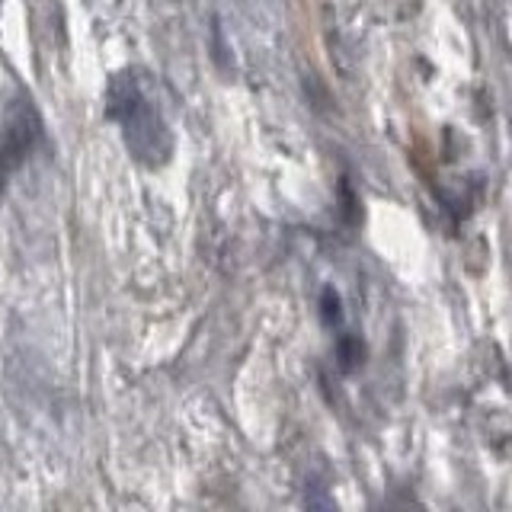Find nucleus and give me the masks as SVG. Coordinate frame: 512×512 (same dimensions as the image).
I'll list each match as a JSON object with an SVG mask.
<instances>
[{
	"label": "nucleus",
	"instance_id": "nucleus-1",
	"mask_svg": "<svg viewBox=\"0 0 512 512\" xmlns=\"http://www.w3.org/2000/svg\"><path fill=\"white\" fill-rule=\"evenodd\" d=\"M109 112L119 119L128 148L138 157H164L170 151V138L167 128L160 122L154 103L144 96V87L132 74H122L109 90Z\"/></svg>",
	"mask_w": 512,
	"mask_h": 512
},
{
	"label": "nucleus",
	"instance_id": "nucleus-2",
	"mask_svg": "<svg viewBox=\"0 0 512 512\" xmlns=\"http://www.w3.org/2000/svg\"><path fill=\"white\" fill-rule=\"evenodd\" d=\"M42 135V119L29 96H20L7 106V116L0 122V189L7 176L29 157L32 144Z\"/></svg>",
	"mask_w": 512,
	"mask_h": 512
},
{
	"label": "nucleus",
	"instance_id": "nucleus-3",
	"mask_svg": "<svg viewBox=\"0 0 512 512\" xmlns=\"http://www.w3.org/2000/svg\"><path fill=\"white\" fill-rule=\"evenodd\" d=\"M362 359V343L356 340V336H343L340 340V365L346 368H356V362Z\"/></svg>",
	"mask_w": 512,
	"mask_h": 512
},
{
	"label": "nucleus",
	"instance_id": "nucleus-4",
	"mask_svg": "<svg viewBox=\"0 0 512 512\" xmlns=\"http://www.w3.org/2000/svg\"><path fill=\"white\" fill-rule=\"evenodd\" d=\"M324 308H320V314H324V324H340V317H343V311H340V295L333 292V288H324Z\"/></svg>",
	"mask_w": 512,
	"mask_h": 512
}]
</instances>
